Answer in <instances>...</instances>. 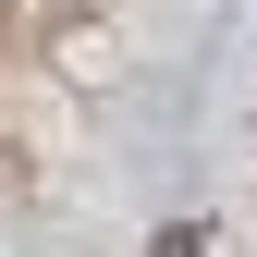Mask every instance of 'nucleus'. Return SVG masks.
<instances>
[{"label":"nucleus","mask_w":257,"mask_h":257,"mask_svg":"<svg viewBox=\"0 0 257 257\" xmlns=\"http://www.w3.org/2000/svg\"><path fill=\"white\" fill-rule=\"evenodd\" d=\"M147 257H208V233H196V220H172V233H159Z\"/></svg>","instance_id":"obj_1"}]
</instances>
